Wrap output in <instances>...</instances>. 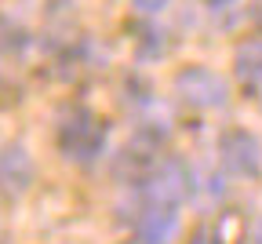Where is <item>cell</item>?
I'll return each instance as SVG.
<instances>
[{
    "label": "cell",
    "instance_id": "obj_3",
    "mask_svg": "<svg viewBox=\"0 0 262 244\" xmlns=\"http://www.w3.org/2000/svg\"><path fill=\"white\" fill-rule=\"evenodd\" d=\"M219 157L222 168L237 179H255L262 171V143L248 128H229L219 135Z\"/></svg>",
    "mask_w": 262,
    "mask_h": 244
},
{
    "label": "cell",
    "instance_id": "obj_7",
    "mask_svg": "<svg viewBox=\"0 0 262 244\" xmlns=\"http://www.w3.org/2000/svg\"><path fill=\"white\" fill-rule=\"evenodd\" d=\"M233 73L244 88H262V37L237 44L233 51Z\"/></svg>",
    "mask_w": 262,
    "mask_h": 244
},
{
    "label": "cell",
    "instance_id": "obj_4",
    "mask_svg": "<svg viewBox=\"0 0 262 244\" xmlns=\"http://www.w3.org/2000/svg\"><path fill=\"white\" fill-rule=\"evenodd\" d=\"M189 193V175L179 160L157 164L149 175L142 179V200L146 208H179Z\"/></svg>",
    "mask_w": 262,
    "mask_h": 244
},
{
    "label": "cell",
    "instance_id": "obj_13",
    "mask_svg": "<svg viewBox=\"0 0 262 244\" xmlns=\"http://www.w3.org/2000/svg\"><path fill=\"white\" fill-rule=\"evenodd\" d=\"M255 244H262V222L255 226Z\"/></svg>",
    "mask_w": 262,
    "mask_h": 244
},
{
    "label": "cell",
    "instance_id": "obj_5",
    "mask_svg": "<svg viewBox=\"0 0 262 244\" xmlns=\"http://www.w3.org/2000/svg\"><path fill=\"white\" fill-rule=\"evenodd\" d=\"M179 237V208H142L135 244H171Z\"/></svg>",
    "mask_w": 262,
    "mask_h": 244
},
{
    "label": "cell",
    "instance_id": "obj_8",
    "mask_svg": "<svg viewBox=\"0 0 262 244\" xmlns=\"http://www.w3.org/2000/svg\"><path fill=\"white\" fill-rule=\"evenodd\" d=\"M26 48V29H18L11 18H0V55H18Z\"/></svg>",
    "mask_w": 262,
    "mask_h": 244
},
{
    "label": "cell",
    "instance_id": "obj_10",
    "mask_svg": "<svg viewBox=\"0 0 262 244\" xmlns=\"http://www.w3.org/2000/svg\"><path fill=\"white\" fill-rule=\"evenodd\" d=\"M237 0H204V8L208 11H226V8H233Z\"/></svg>",
    "mask_w": 262,
    "mask_h": 244
},
{
    "label": "cell",
    "instance_id": "obj_12",
    "mask_svg": "<svg viewBox=\"0 0 262 244\" xmlns=\"http://www.w3.org/2000/svg\"><path fill=\"white\" fill-rule=\"evenodd\" d=\"M193 244H215V237H208V233H196V240Z\"/></svg>",
    "mask_w": 262,
    "mask_h": 244
},
{
    "label": "cell",
    "instance_id": "obj_6",
    "mask_svg": "<svg viewBox=\"0 0 262 244\" xmlns=\"http://www.w3.org/2000/svg\"><path fill=\"white\" fill-rule=\"evenodd\" d=\"M29 182H33V160H29V153L18 143L0 146V190L18 197V193L29 190Z\"/></svg>",
    "mask_w": 262,
    "mask_h": 244
},
{
    "label": "cell",
    "instance_id": "obj_1",
    "mask_svg": "<svg viewBox=\"0 0 262 244\" xmlns=\"http://www.w3.org/2000/svg\"><path fill=\"white\" fill-rule=\"evenodd\" d=\"M106 146V128L91 110H70L58 124V150L73 164H88L102 153Z\"/></svg>",
    "mask_w": 262,
    "mask_h": 244
},
{
    "label": "cell",
    "instance_id": "obj_2",
    "mask_svg": "<svg viewBox=\"0 0 262 244\" xmlns=\"http://www.w3.org/2000/svg\"><path fill=\"white\" fill-rule=\"evenodd\" d=\"M175 95L193 110H222L229 102V84L208 66H186L175 77Z\"/></svg>",
    "mask_w": 262,
    "mask_h": 244
},
{
    "label": "cell",
    "instance_id": "obj_11",
    "mask_svg": "<svg viewBox=\"0 0 262 244\" xmlns=\"http://www.w3.org/2000/svg\"><path fill=\"white\" fill-rule=\"evenodd\" d=\"M251 22L262 29V4H258V8H251Z\"/></svg>",
    "mask_w": 262,
    "mask_h": 244
},
{
    "label": "cell",
    "instance_id": "obj_9",
    "mask_svg": "<svg viewBox=\"0 0 262 244\" xmlns=\"http://www.w3.org/2000/svg\"><path fill=\"white\" fill-rule=\"evenodd\" d=\"M171 0H131V8H135L139 15H146V18H153V15H160L164 8H168Z\"/></svg>",
    "mask_w": 262,
    "mask_h": 244
}]
</instances>
